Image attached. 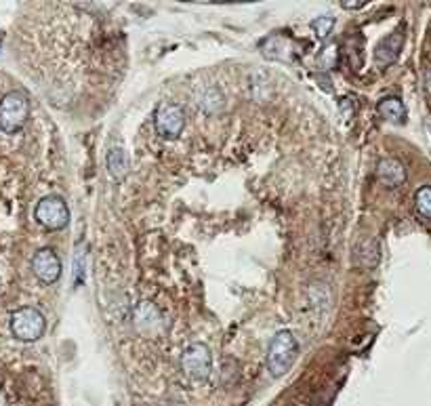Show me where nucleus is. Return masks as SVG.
Segmentation results:
<instances>
[{
	"label": "nucleus",
	"mask_w": 431,
	"mask_h": 406,
	"mask_svg": "<svg viewBox=\"0 0 431 406\" xmlns=\"http://www.w3.org/2000/svg\"><path fill=\"white\" fill-rule=\"evenodd\" d=\"M299 356V341L291 331H280L274 335L267 349V371L274 377H282L291 371Z\"/></svg>",
	"instance_id": "nucleus-1"
},
{
	"label": "nucleus",
	"mask_w": 431,
	"mask_h": 406,
	"mask_svg": "<svg viewBox=\"0 0 431 406\" xmlns=\"http://www.w3.org/2000/svg\"><path fill=\"white\" fill-rule=\"evenodd\" d=\"M45 329H47V320L36 307H19L11 314V333L17 341H23V344L38 341Z\"/></svg>",
	"instance_id": "nucleus-2"
},
{
	"label": "nucleus",
	"mask_w": 431,
	"mask_h": 406,
	"mask_svg": "<svg viewBox=\"0 0 431 406\" xmlns=\"http://www.w3.org/2000/svg\"><path fill=\"white\" fill-rule=\"evenodd\" d=\"M30 114V102L23 93L11 91L0 99V131L17 133L23 128Z\"/></svg>",
	"instance_id": "nucleus-3"
},
{
	"label": "nucleus",
	"mask_w": 431,
	"mask_h": 406,
	"mask_svg": "<svg viewBox=\"0 0 431 406\" xmlns=\"http://www.w3.org/2000/svg\"><path fill=\"white\" fill-rule=\"evenodd\" d=\"M36 221L47 230H62L69 224V209L62 196H45L36 204Z\"/></svg>",
	"instance_id": "nucleus-4"
},
{
	"label": "nucleus",
	"mask_w": 431,
	"mask_h": 406,
	"mask_svg": "<svg viewBox=\"0 0 431 406\" xmlns=\"http://www.w3.org/2000/svg\"><path fill=\"white\" fill-rule=\"evenodd\" d=\"M181 366L184 373L194 379V381H204L211 375V366H213V358H211V349L204 344H191L185 349L181 356Z\"/></svg>",
	"instance_id": "nucleus-5"
},
{
	"label": "nucleus",
	"mask_w": 431,
	"mask_h": 406,
	"mask_svg": "<svg viewBox=\"0 0 431 406\" xmlns=\"http://www.w3.org/2000/svg\"><path fill=\"white\" fill-rule=\"evenodd\" d=\"M185 124L184 110L175 104H162L158 106L156 114H154V126L156 131L167 137V139H177L181 135Z\"/></svg>",
	"instance_id": "nucleus-6"
},
{
	"label": "nucleus",
	"mask_w": 431,
	"mask_h": 406,
	"mask_svg": "<svg viewBox=\"0 0 431 406\" xmlns=\"http://www.w3.org/2000/svg\"><path fill=\"white\" fill-rule=\"evenodd\" d=\"M32 270L40 282L53 285L62 276V261L53 248H40V251H36V255L32 259Z\"/></svg>",
	"instance_id": "nucleus-7"
},
{
	"label": "nucleus",
	"mask_w": 431,
	"mask_h": 406,
	"mask_svg": "<svg viewBox=\"0 0 431 406\" xmlns=\"http://www.w3.org/2000/svg\"><path fill=\"white\" fill-rule=\"evenodd\" d=\"M135 327L143 335H156L162 331V314L147 301L135 307Z\"/></svg>",
	"instance_id": "nucleus-8"
},
{
	"label": "nucleus",
	"mask_w": 431,
	"mask_h": 406,
	"mask_svg": "<svg viewBox=\"0 0 431 406\" xmlns=\"http://www.w3.org/2000/svg\"><path fill=\"white\" fill-rule=\"evenodd\" d=\"M402 47H404V32L398 30V32L389 34L385 40H381L376 45V51H374L376 63L379 65H391L398 59V55H400Z\"/></svg>",
	"instance_id": "nucleus-9"
},
{
	"label": "nucleus",
	"mask_w": 431,
	"mask_h": 406,
	"mask_svg": "<svg viewBox=\"0 0 431 406\" xmlns=\"http://www.w3.org/2000/svg\"><path fill=\"white\" fill-rule=\"evenodd\" d=\"M376 177H379V181H381L383 185H387V187H398V185H402V183L406 181V171H404V167H402L398 160L385 158V160H381V163L376 165Z\"/></svg>",
	"instance_id": "nucleus-10"
},
{
	"label": "nucleus",
	"mask_w": 431,
	"mask_h": 406,
	"mask_svg": "<svg viewBox=\"0 0 431 406\" xmlns=\"http://www.w3.org/2000/svg\"><path fill=\"white\" fill-rule=\"evenodd\" d=\"M379 114L385 118V120H389V122H393V124H402L404 120H406V108H404V104H402V99L400 97H385V99H381L379 102Z\"/></svg>",
	"instance_id": "nucleus-11"
},
{
	"label": "nucleus",
	"mask_w": 431,
	"mask_h": 406,
	"mask_svg": "<svg viewBox=\"0 0 431 406\" xmlns=\"http://www.w3.org/2000/svg\"><path fill=\"white\" fill-rule=\"evenodd\" d=\"M108 171L114 179H124L128 173V156L123 148H112L108 152Z\"/></svg>",
	"instance_id": "nucleus-12"
},
{
	"label": "nucleus",
	"mask_w": 431,
	"mask_h": 406,
	"mask_svg": "<svg viewBox=\"0 0 431 406\" xmlns=\"http://www.w3.org/2000/svg\"><path fill=\"white\" fill-rule=\"evenodd\" d=\"M356 261L362 268H374L379 263V242L376 240H364L356 248Z\"/></svg>",
	"instance_id": "nucleus-13"
},
{
	"label": "nucleus",
	"mask_w": 431,
	"mask_h": 406,
	"mask_svg": "<svg viewBox=\"0 0 431 406\" xmlns=\"http://www.w3.org/2000/svg\"><path fill=\"white\" fill-rule=\"evenodd\" d=\"M415 204H417V211L421 217L431 219V185H425L417 192V198H415Z\"/></svg>",
	"instance_id": "nucleus-14"
},
{
	"label": "nucleus",
	"mask_w": 431,
	"mask_h": 406,
	"mask_svg": "<svg viewBox=\"0 0 431 406\" xmlns=\"http://www.w3.org/2000/svg\"><path fill=\"white\" fill-rule=\"evenodd\" d=\"M337 59H339V47L335 43H330L320 53V65L326 67V70H332L337 65Z\"/></svg>",
	"instance_id": "nucleus-15"
},
{
	"label": "nucleus",
	"mask_w": 431,
	"mask_h": 406,
	"mask_svg": "<svg viewBox=\"0 0 431 406\" xmlns=\"http://www.w3.org/2000/svg\"><path fill=\"white\" fill-rule=\"evenodd\" d=\"M200 104H202V110H206V112H215V110H219V108L223 106L221 95H219L215 89H211V91L200 99Z\"/></svg>",
	"instance_id": "nucleus-16"
},
{
	"label": "nucleus",
	"mask_w": 431,
	"mask_h": 406,
	"mask_svg": "<svg viewBox=\"0 0 431 406\" xmlns=\"http://www.w3.org/2000/svg\"><path fill=\"white\" fill-rule=\"evenodd\" d=\"M311 30L320 36V38H324V36H328V32L332 30V17H318V19H313L311 21Z\"/></svg>",
	"instance_id": "nucleus-17"
},
{
	"label": "nucleus",
	"mask_w": 431,
	"mask_h": 406,
	"mask_svg": "<svg viewBox=\"0 0 431 406\" xmlns=\"http://www.w3.org/2000/svg\"><path fill=\"white\" fill-rule=\"evenodd\" d=\"M339 104H341V112H343V118H345V120H349V118L354 116V112H356V108H354L356 102H354L352 97H343Z\"/></svg>",
	"instance_id": "nucleus-18"
},
{
	"label": "nucleus",
	"mask_w": 431,
	"mask_h": 406,
	"mask_svg": "<svg viewBox=\"0 0 431 406\" xmlns=\"http://www.w3.org/2000/svg\"><path fill=\"white\" fill-rule=\"evenodd\" d=\"M80 261H82V255H80V251L76 253V259H74V263H76V268H74V276H76V285H80L82 280H84V274L80 272Z\"/></svg>",
	"instance_id": "nucleus-19"
},
{
	"label": "nucleus",
	"mask_w": 431,
	"mask_h": 406,
	"mask_svg": "<svg viewBox=\"0 0 431 406\" xmlns=\"http://www.w3.org/2000/svg\"><path fill=\"white\" fill-rule=\"evenodd\" d=\"M341 4H343L345 9H362V6L366 4V0H356V2H347V0H343Z\"/></svg>",
	"instance_id": "nucleus-20"
},
{
	"label": "nucleus",
	"mask_w": 431,
	"mask_h": 406,
	"mask_svg": "<svg viewBox=\"0 0 431 406\" xmlns=\"http://www.w3.org/2000/svg\"><path fill=\"white\" fill-rule=\"evenodd\" d=\"M0 45H2V38H0Z\"/></svg>",
	"instance_id": "nucleus-21"
}]
</instances>
